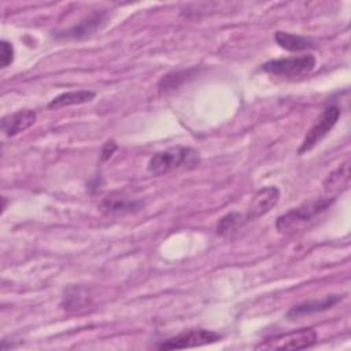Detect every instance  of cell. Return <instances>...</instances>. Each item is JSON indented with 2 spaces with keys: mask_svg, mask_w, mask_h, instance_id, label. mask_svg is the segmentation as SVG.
<instances>
[{
  "mask_svg": "<svg viewBox=\"0 0 351 351\" xmlns=\"http://www.w3.org/2000/svg\"><path fill=\"white\" fill-rule=\"evenodd\" d=\"M343 298H344L343 295H328V296H325L324 299H319V300H308V302L300 303L298 306H293L288 311L287 317L292 319V318H299V317L308 315V314H313V313H321V311L329 310L335 304H337Z\"/></svg>",
  "mask_w": 351,
  "mask_h": 351,
  "instance_id": "8fae6325",
  "label": "cell"
},
{
  "mask_svg": "<svg viewBox=\"0 0 351 351\" xmlns=\"http://www.w3.org/2000/svg\"><path fill=\"white\" fill-rule=\"evenodd\" d=\"M348 181H350V165L347 160L326 177V180L324 181V186L326 191H335L341 186L347 188Z\"/></svg>",
  "mask_w": 351,
  "mask_h": 351,
  "instance_id": "9a60e30c",
  "label": "cell"
},
{
  "mask_svg": "<svg viewBox=\"0 0 351 351\" xmlns=\"http://www.w3.org/2000/svg\"><path fill=\"white\" fill-rule=\"evenodd\" d=\"M108 18L110 15L106 10L93 11L92 14L77 22L74 26L56 32L53 37L58 40H84L100 30L108 22Z\"/></svg>",
  "mask_w": 351,
  "mask_h": 351,
  "instance_id": "52a82bcc",
  "label": "cell"
},
{
  "mask_svg": "<svg viewBox=\"0 0 351 351\" xmlns=\"http://www.w3.org/2000/svg\"><path fill=\"white\" fill-rule=\"evenodd\" d=\"M200 165V155L189 147H174L151 156L147 170L154 176L167 174L178 169H195Z\"/></svg>",
  "mask_w": 351,
  "mask_h": 351,
  "instance_id": "6da1fadb",
  "label": "cell"
},
{
  "mask_svg": "<svg viewBox=\"0 0 351 351\" xmlns=\"http://www.w3.org/2000/svg\"><path fill=\"white\" fill-rule=\"evenodd\" d=\"M221 337L222 336L214 330H208L203 328L189 329L160 341L156 347L159 350H181V348L200 347V346L217 343L218 340H221Z\"/></svg>",
  "mask_w": 351,
  "mask_h": 351,
  "instance_id": "8992f818",
  "label": "cell"
},
{
  "mask_svg": "<svg viewBox=\"0 0 351 351\" xmlns=\"http://www.w3.org/2000/svg\"><path fill=\"white\" fill-rule=\"evenodd\" d=\"M144 207V202L141 199L130 197L129 195L115 191L108 193L99 203V210L110 217L114 215H126L136 213Z\"/></svg>",
  "mask_w": 351,
  "mask_h": 351,
  "instance_id": "ba28073f",
  "label": "cell"
},
{
  "mask_svg": "<svg viewBox=\"0 0 351 351\" xmlns=\"http://www.w3.org/2000/svg\"><path fill=\"white\" fill-rule=\"evenodd\" d=\"M315 58L311 53L271 59L262 64V70L273 75L281 77H302L311 73L315 67Z\"/></svg>",
  "mask_w": 351,
  "mask_h": 351,
  "instance_id": "277c9868",
  "label": "cell"
},
{
  "mask_svg": "<svg viewBox=\"0 0 351 351\" xmlns=\"http://www.w3.org/2000/svg\"><path fill=\"white\" fill-rule=\"evenodd\" d=\"M36 118H37V115L33 110H29V108L18 110L12 114H8V115L3 117L1 130L8 137L16 136L21 132L29 129L36 122Z\"/></svg>",
  "mask_w": 351,
  "mask_h": 351,
  "instance_id": "30bf717a",
  "label": "cell"
},
{
  "mask_svg": "<svg viewBox=\"0 0 351 351\" xmlns=\"http://www.w3.org/2000/svg\"><path fill=\"white\" fill-rule=\"evenodd\" d=\"M340 118V108L337 106H329L326 107L321 115L315 119L313 126L307 130L298 154L303 155L308 151H311L319 141L333 129V126L337 123Z\"/></svg>",
  "mask_w": 351,
  "mask_h": 351,
  "instance_id": "5b68a950",
  "label": "cell"
},
{
  "mask_svg": "<svg viewBox=\"0 0 351 351\" xmlns=\"http://www.w3.org/2000/svg\"><path fill=\"white\" fill-rule=\"evenodd\" d=\"M245 223H248V221H247L244 214H241V213H229L218 221L217 232L222 237L232 239L245 226Z\"/></svg>",
  "mask_w": 351,
  "mask_h": 351,
  "instance_id": "5bb4252c",
  "label": "cell"
},
{
  "mask_svg": "<svg viewBox=\"0 0 351 351\" xmlns=\"http://www.w3.org/2000/svg\"><path fill=\"white\" fill-rule=\"evenodd\" d=\"M274 40L282 49H287L291 52H300V51L317 48V44L311 38L300 34H295V33L281 32V30L274 33Z\"/></svg>",
  "mask_w": 351,
  "mask_h": 351,
  "instance_id": "7c38bea8",
  "label": "cell"
},
{
  "mask_svg": "<svg viewBox=\"0 0 351 351\" xmlns=\"http://www.w3.org/2000/svg\"><path fill=\"white\" fill-rule=\"evenodd\" d=\"M14 47L10 41L1 40L0 41V66L4 69L14 62Z\"/></svg>",
  "mask_w": 351,
  "mask_h": 351,
  "instance_id": "e0dca14e",
  "label": "cell"
},
{
  "mask_svg": "<svg viewBox=\"0 0 351 351\" xmlns=\"http://www.w3.org/2000/svg\"><path fill=\"white\" fill-rule=\"evenodd\" d=\"M95 92L92 90H70L58 95L48 103V108H62L67 106H75V104H84L88 101H92L95 99Z\"/></svg>",
  "mask_w": 351,
  "mask_h": 351,
  "instance_id": "4fadbf2b",
  "label": "cell"
},
{
  "mask_svg": "<svg viewBox=\"0 0 351 351\" xmlns=\"http://www.w3.org/2000/svg\"><path fill=\"white\" fill-rule=\"evenodd\" d=\"M280 200V189L277 186L269 185L261 188L251 199L247 211L245 218L248 222L255 221L263 215H266Z\"/></svg>",
  "mask_w": 351,
  "mask_h": 351,
  "instance_id": "9c48e42d",
  "label": "cell"
},
{
  "mask_svg": "<svg viewBox=\"0 0 351 351\" xmlns=\"http://www.w3.org/2000/svg\"><path fill=\"white\" fill-rule=\"evenodd\" d=\"M318 335L314 328H300L288 333L276 335L262 340L256 350H303L317 343Z\"/></svg>",
  "mask_w": 351,
  "mask_h": 351,
  "instance_id": "3957f363",
  "label": "cell"
},
{
  "mask_svg": "<svg viewBox=\"0 0 351 351\" xmlns=\"http://www.w3.org/2000/svg\"><path fill=\"white\" fill-rule=\"evenodd\" d=\"M193 70H178V71H171L166 75H163L159 82H158V89L160 92H169V90H174L177 88H180L186 80L188 77L192 74Z\"/></svg>",
  "mask_w": 351,
  "mask_h": 351,
  "instance_id": "2e32d148",
  "label": "cell"
},
{
  "mask_svg": "<svg viewBox=\"0 0 351 351\" xmlns=\"http://www.w3.org/2000/svg\"><path fill=\"white\" fill-rule=\"evenodd\" d=\"M117 149H118L117 143H115L114 140H107V141L104 143L101 151H100V163L107 162V160L114 155V152H115Z\"/></svg>",
  "mask_w": 351,
  "mask_h": 351,
  "instance_id": "ac0fdd59",
  "label": "cell"
},
{
  "mask_svg": "<svg viewBox=\"0 0 351 351\" xmlns=\"http://www.w3.org/2000/svg\"><path fill=\"white\" fill-rule=\"evenodd\" d=\"M333 202H335V197H324V199L311 200L299 207L291 208L289 211L284 213L277 218L276 228L280 233H289V232L299 230L306 223L313 221L314 217L328 210Z\"/></svg>",
  "mask_w": 351,
  "mask_h": 351,
  "instance_id": "7a4b0ae2",
  "label": "cell"
}]
</instances>
